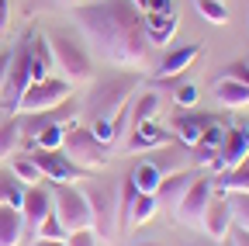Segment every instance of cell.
<instances>
[{
  "label": "cell",
  "instance_id": "cell-1",
  "mask_svg": "<svg viewBox=\"0 0 249 246\" xmlns=\"http://www.w3.org/2000/svg\"><path fill=\"white\" fill-rule=\"evenodd\" d=\"M80 32L111 66L145 70L152 59V42L145 35V18L132 0H97L73 11Z\"/></svg>",
  "mask_w": 249,
  "mask_h": 246
},
{
  "label": "cell",
  "instance_id": "cell-2",
  "mask_svg": "<svg viewBox=\"0 0 249 246\" xmlns=\"http://www.w3.org/2000/svg\"><path fill=\"white\" fill-rule=\"evenodd\" d=\"M145 76L135 73V70H118V73H101L90 80V90L83 97V121L90 125L93 118H111L124 101H132L135 87L142 83Z\"/></svg>",
  "mask_w": 249,
  "mask_h": 246
},
{
  "label": "cell",
  "instance_id": "cell-3",
  "mask_svg": "<svg viewBox=\"0 0 249 246\" xmlns=\"http://www.w3.org/2000/svg\"><path fill=\"white\" fill-rule=\"evenodd\" d=\"M80 191H83L87 208H90L93 236H101L104 243H114L118 239V184L90 177V180H83Z\"/></svg>",
  "mask_w": 249,
  "mask_h": 246
},
{
  "label": "cell",
  "instance_id": "cell-4",
  "mask_svg": "<svg viewBox=\"0 0 249 246\" xmlns=\"http://www.w3.org/2000/svg\"><path fill=\"white\" fill-rule=\"evenodd\" d=\"M45 38L52 45L55 70H62V80L66 83H90L93 80V59H90L87 42H80L73 32H62V28L49 32Z\"/></svg>",
  "mask_w": 249,
  "mask_h": 246
},
{
  "label": "cell",
  "instance_id": "cell-5",
  "mask_svg": "<svg viewBox=\"0 0 249 246\" xmlns=\"http://www.w3.org/2000/svg\"><path fill=\"white\" fill-rule=\"evenodd\" d=\"M62 152L83 170H97V167H107L111 156H114V146L101 142L97 135H93L87 125H80V121H73V125L66 129V139H62Z\"/></svg>",
  "mask_w": 249,
  "mask_h": 246
},
{
  "label": "cell",
  "instance_id": "cell-6",
  "mask_svg": "<svg viewBox=\"0 0 249 246\" xmlns=\"http://www.w3.org/2000/svg\"><path fill=\"white\" fill-rule=\"evenodd\" d=\"M49 191H52V211L59 215V222L70 232L90 229V208H87V198L76 184H49Z\"/></svg>",
  "mask_w": 249,
  "mask_h": 246
},
{
  "label": "cell",
  "instance_id": "cell-7",
  "mask_svg": "<svg viewBox=\"0 0 249 246\" xmlns=\"http://www.w3.org/2000/svg\"><path fill=\"white\" fill-rule=\"evenodd\" d=\"M28 156L35 160V167L42 170V180L49 184H76V180H90L93 173L76 167L62 149H28Z\"/></svg>",
  "mask_w": 249,
  "mask_h": 246
},
{
  "label": "cell",
  "instance_id": "cell-8",
  "mask_svg": "<svg viewBox=\"0 0 249 246\" xmlns=\"http://www.w3.org/2000/svg\"><path fill=\"white\" fill-rule=\"evenodd\" d=\"M66 97H73V83L59 80V76H45V80H35L24 87V94L18 101V114H31V111H45V108H55Z\"/></svg>",
  "mask_w": 249,
  "mask_h": 246
},
{
  "label": "cell",
  "instance_id": "cell-9",
  "mask_svg": "<svg viewBox=\"0 0 249 246\" xmlns=\"http://www.w3.org/2000/svg\"><path fill=\"white\" fill-rule=\"evenodd\" d=\"M211 188H214V173H197L187 188V194L180 198V205L173 208L177 222H183L187 229H201V215L211 201Z\"/></svg>",
  "mask_w": 249,
  "mask_h": 246
},
{
  "label": "cell",
  "instance_id": "cell-10",
  "mask_svg": "<svg viewBox=\"0 0 249 246\" xmlns=\"http://www.w3.org/2000/svg\"><path fill=\"white\" fill-rule=\"evenodd\" d=\"M31 83V49H28V35L11 49V70H7V83H4V111H18V101L24 94V87Z\"/></svg>",
  "mask_w": 249,
  "mask_h": 246
},
{
  "label": "cell",
  "instance_id": "cell-11",
  "mask_svg": "<svg viewBox=\"0 0 249 246\" xmlns=\"http://www.w3.org/2000/svg\"><path fill=\"white\" fill-rule=\"evenodd\" d=\"M80 114V104L73 97H66L62 104L55 108H45V111H31V114H21V139H31V135H38L42 129L49 125H73Z\"/></svg>",
  "mask_w": 249,
  "mask_h": 246
},
{
  "label": "cell",
  "instance_id": "cell-12",
  "mask_svg": "<svg viewBox=\"0 0 249 246\" xmlns=\"http://www.w3.org/2000/svg\"><path fill=\"white\" fill-rule=\"evenodd\" d=\"M246 156H249V125H229L222 146H218V156H214V163H211V173L232 170V167L242 163Z\"/></svg>",
  "mask_w": 249,
  "mask_h": 246
},
{
  "label": "cell",
  "instance_id": "cell-13",
  "mask_svg": "<svg viewBox=\"0 0 249 246\" xmlns=\"http://www.w3.org/2000/svg\"><path fill=\"white\" fill-rule=\"evenodd\" d=\"M214 121H222V118H214V114H208V111L187 108V111H177V114L170 118V132L177 135L180 146H194V142L204 135V129L214 125Z\"/></svg>",
  "mask_w": 249,
  "mask_h": 246
},
{
  "label": "cell",
  "instance_id": "cell-14",
  "mask_svg": "<svg viewBox=\"0 0 249 246\" xmlns=\"http://www.w3.org/2000/svg\"><path fill=\"white\" fill-rule=\"evenodd\" d=\"M52 211V191L45 184H28L24 188V198H21V219H24V232L35 236L38 222Z\"/></svg>",
  "mask_w": 249,
  "mask_h": 246
},
{
  "label": "cell",
  "instance_id": "cell-15",
  "mask_svg": "<svg viewBox=\"0 0 249 246\" xmlns=\"http://www.w3.org/2000/svg\"><path fill=\"white\" fill-rule=\"evenodd\" d=\"M177 135L166 129V125H156L152 121H139V125H132V139H128V149L132 152H145V149H163V146H173Z\"/></svg>",
  "mask_w": 249,
  "mask_h": 246
},
{
  "label": "cell",
  "instance_id": "cell-16",
  "mask_svg": "<svg viewBox=\"0 0 249 246\" xmlns=\"http://www.w3.org/2000/svg\"><path fill=\"white\" fill-rule=\"evenodd\" d=\"M194 177H197V170H187V167L166 173V177L160 180V188H156V205L166 208V211H173V208L180 205V198L187 194V188H191Z\"/></svg>",
  "mask_w": 249,
  "mask_h": 246
},
{
  "label": "cell",
  "instance_id": "cell-17",
  "mask_svg": "<svg viewBox=\"0 0 249 246\" xmlns=\"http://www.w3.org/2000/svg\"><path fill=\"white\" fill-rule=\"evenodd\" d=\"M201 229H204L208 239H214V243L229 236V229H232V211H229L225 194H218V198L208 201V208H204V215H201Z\"/></svg>",
  "mask_w": 249,
  "mask_h": 246
},
{
  "label": "cell",
  "instance_id": "cell-18",
  "mask_svg": "<svg viewBox=\"0 0 249 246\" xmlns=\"http://www.w3.org/2000/svg\"><path fill=\"white\" fill-rule=\"evenodd\" d=\"M145 35L152 45H166L177 32V14H173V4H163V7H156V11H145Z\"/></svg>",
  "mask_w": 249,
  "mask_h": 246
},
{
  "label": "cell",
  "instance_id": "cell-19",
  "mask_svg": "<svg viewBox=\"0 0 249 246\" xmlns=\"http://www.w3.org/2000/svg\"><path fill=\"white\" fill-rule=\"evenodd\" d=\"M149 163L160 170L163 177H166V173H173V170H183L187 163H191V146H180V142L163 146L160 152H152V156H149Z\"/></svg>",
  "mask_w": 249,
  "mask_h": 246
},
{
  "label": "cell",
  "instance_id": "cell-20",
  "mask_svg": "<svg viewBox=\"0 0 249 246\" xmlns=\"http://www.w3.org/2000/svg\"><path fill=\"white\" fill-rule=\"evenodd\" d=\"M197 56H201V45H197V42L183 45V49H173V52L163 56V63H160V70H156V76H177V73H183V70H191V63H194Z\"/></svg>",
  "mask_w": 249,
  "mask_h": 246
},
{
  "label": "cell",
  "instance_id": "cell-21",
  "mask_svg": "<svg viewBox=\"0 0 249 246\" xmlns=\"http://www.w3.org/2000/svg\"><path fill=\"white\" fill-rule=\"evenodd\" d=\"M214 97H218L222 108H249V83L218 76L214 80Z\"/></svg>",
  "mask_w": 249,
  "mask_h": 246
},
{
  "label": "cell",
  "instance_id": "cell-22",
  "mask_svg": "<svg viewBox=\"0 0 249 246\" xmlns=\"http://www.w3.org/2000/svg\"><path fill=\"white\" fill-rule=\"evenodd\" d=\"M24 239V219L21 208L0 205V246H18Z\"/></svg>",
  "mask_w": 249,
  "mask_h": 246
},
{
  "label": "cell",
  "instance_id": "cell-23",
  "mask_svg": "<svg viewBox=\"0 0 249 246\" xmlns=\"http://www.w3.org/2000/svg\"><path fill=\"white\" fill-rule=\"evenodd\" d=\"M214 188L222 194H232V191H249V156L242 163H235L232 170H222L214 173Z\"/></svg>",
  "mask_w": 249,
  "mask_h": 246
},
{
  "label": "cell",
  "instance_id": "cell-24",
  "mask_svg": "<svg viewBox=\"0 0 249 246\" xmlns=\"http://www.w3.org/2000/svg\"><path fill=\"white\" fill-rule=\"evenodd\" d=\"M160 104H163V94L160 90H145V94L135 97V104H128V121L139 125V121H152L160 114Z\"/></svg>",
  "mask_w": 249,
  "mask_h": 246
},
{
  "label": "cell",
  "instance_id": "cell-25",
  "mask_svg": "<svg viewBox=\"0 0 249 246\" xmlns=\"http://www.w3.org/2000/svg\"><path fill=\"white\" fill-rule=\"evenodd\" d=\"M21 146V114H11L4 125H0V163L7 156H14Z\"/></svg>",
  "mask_w": 249,
  "mask_h": 246
},
{
  "label": "cell",
  "instance_id": "cell-26",
  "mask_svg": "<svg viewBox=\"0 0 249 246\" xmlns=\"http://www.w3.org/2000/svg\"><path fill=\"white\" fill-rule=\"evenodd\" d=\"M21 198H24V184L11 173V167H0V205L21 208Z\"/></svg>",
  "mask_w": 249,
  "mask_h": 246
},
{
  "label": "cell",
  "instance_id": "cell-27",
  "mask_svg": "<svg viewBox=\"0 0 249 246\" xmlns=\"http://www.w3.org/2000/svg\"><path fill=\"white\" fill-rule=\"evenodd\" d=\"M132 180H135V188H139V194H156V188H160V180H163V173L156 170L149 160H142L135 170H132Z\"/></svg>",
  "mask_w": 249,
  "mask_h": 246
},
{
  "label": "cell",
  "instance_id": "cell-28",
  "mask_svg": "<svg viewBox=\"0 0 249 246\" xmlns=\"http://www.w3.org/2000/svg\"><path fill=\"white\" fill-rule=\"evenodd\" d=\"M11 173L24 184V188H28V184H42V170L35 167V160H31L28 152H24V156L14 152V156H11Z\"/></svg>",
  "mask_w": 249,
  "mask_h": 246
},
{
  "label": "cell",
  "instance_id": "cell-29",
  "mask_svg": "<svg viewBox=\"0 0 249 246\" xmlns=\"http://www.w3.org/2000/svg\"><path fill=\"white\" fill-rule=\"evenodd\" d=\"M225 201H229V211H232V222L249 229V191H232V194H225Z\"/></svg>",
  "mask_w": 249,
  "mask_h": 246
},
{
  "label": "cell",
  "instance_id": "cell-30",
  "mask_svg": "<svg viewBox=\"0 0 249 246\" xmlns=\"http://www.w3.org/2000/svg\"><path fill=\"white\" fill-rule=\"evenodd\" d=\"M156 194H135V205H132V226H145L152 215H156Z\"/></svg>",
  "mask_w": 249,
  "mask_h": 246
},
{
  "label": "cell",
  "instance_id": "cell-31",
  "mask_svg": "<svg viewBox=\"0 0 249 246\" xmlns=\"http://www.w3.org/2000/svg\"><path fill=\"white\" fill-rule=\"evenodd\" d=\"M35 236H38V239H66V236H70V229H66V226L59 222V215H55V211H49L45 219L38 222Z\"/></svg>",
  "mask_w": 249,
  "mask_h": 246
},
{
  "label": "cell",
  "instance_id": "cell-32",
  "mask_svg": "<svg viewBox=\"0 0 249 246\" xmlns=\"http://www.w3.org/2000/svg\"><path fill=\"white\" fill-rule=\"evenodd\" d=\"M197 14L211 24H229V11L222 0H197Z\"/></svg>",
  "mask_w": 249,
  "mask_h": 246
},
{
  "label": "cell",
  "instance_id": "cell-33",
  "mask_svg": "<svg viewBox=\"0 0 249 246\" xmlns=\"http://www.w3.org/2000/svg\"><path fill=\"white\" fill-rule=\"evenodd\" d=\"M173 101H177V108H180V111L194 108V104H197V87H194L191 80H180V83L173 87Z\"/></svg>",
  "mask_w": 249,
  "mask_h": 246
},
{
  "label": "cell",
  "instance_id": "cell-34",
  "mask_svg": "<svg viewBox=\"0 0 249 246\" xmlns=\"http://www.w3.org/2000/svg\"><path fill=\"white\" fill-rule=\"evenodd\" d=\"M218 76H225V80H239V83H249V59H235V63H229Z\"/></svg>",
  "mask_w": 249,
  "mask_h": 246
},
{
  "label": "cell",
  "instance_id": "cell-35",
  "mask_svg": "<svg viewBox=\"0 0 249 246\" xmlns=\"http://www.w3.org/2000/svg\"><path fill=\"white\" fill-rule=\"evenodd\" d=\"M66 246H97V236H93V229H73L66 236Z\"/></svg>",
  "mask_w": 249,
  "mask_h": 246
},
{
  "label": "cell",
  "instance_id": "cell-36",
  "mask_svg": "<svg viewBox=\"0 0 249 246\" xmlns=\"http://www.w3.org/2000/svg\"><path fill=\"white\" fill-rule=\"evenodd\" d=\"M229 239H232L235 246H249V229H242V226H232V229H229Z\"/></svg>",
  "mask_w": 249,
  "mask_h": 246
},
{
  "label": "cell",
  "instance_id": "cell-37",
  "mask_svg": "<svg viewBox=\"0 0 249 246\" xmlns=\"http://www.w3.org/2000/svg\"><path fill=\"white\" fill-rule=\"evenodd\" d=\"M7 70H11V52H0V94H4V83H7Z\"/></svg>",
  "mask_w": 249,
  "mask_h": 246
},
{
  "label": "cell",
  "instance_id": "cell-38",
  "mask_svg": "<svg viewBox=\"0 0 249 246\" xmlns=\"http://www.w3.org/2000/svg\"><path fill=\"white\" fill-rule=\"evenodd\" d=\"M132 4L145 14V11H156V7H163V4H173V0H132Z\"/></svg>",
  "mask_w": 249,
  "mask_h": 246
},
{
  "label": "cell",
  "instance_id": "cell-39",
  "mask_svg": "<svg viewBox=\"0 0 249 246\" xmlns=\"http://www.w3.org/2000/svg\"><path fill=\"white\" fill-rule=\"evenodd\" d=\"M31 246H66V239H35Z\"/></svg>",
  "mask_w": 249,
  "mask_h": 246
},
{
  "label": "cell",
  "instance_id": "cell-40",
  "mask_svg": "<svg viewBox=\"0 0 249 246\" xmlns=\"http://www.w3.org/2000/svg\"><path fill=\"white\" fill-rule=\"evenodd\" d=\"M194 246H214V239H197Z\"/></svg>",
  "mask_w": 249,
  "mask_h": 246
},
{
  "label": "cell",
  "instance_id": "cell-41",
  "mask_svg": "<svg viewBox=\"0 0 249 246\" xmlns=\"http://www.w3.org/2000/svg\"><path fill=\"white\" fill-rule=\"evenodd\" d=\"M4 28H7V11H4V14H0V32H4Z\"/></svg>",
  "mask_w": 249,
  "mask_h": 246
},
{
  "label": "cell",
  "instance_id": "cell-42",
  "mask_svg": "<svg viewBox=\"0 0 249 246\" xmlns=\"http://www.w3.org/2000/svg\"><path fill=\"white\" fill-rule=\"evenodd\" d=\"M218 246H235V243H232V239L225 236V239H218Z\"/></svg>",
  "mask_w": 249,
  "mask_h": 246
},
{
  "label": "cell",
  "instance_id": "cell-43",
  "mask_svg": "<svg viewBox=\"0 0 249 246\" xmlns=\"http://www.w3.org/2000/svg\"><path fill=\"white\" fill-rule=\"evenodd\" d=\"M59 4H73V7H80V4H83V0H59Z\"/></svg>",
  "mask_w": 249,
  "mask_h": 246
},
{
  "label": "cell",
  "instance_id": "cell-44",
  "mask_svg": "<svg viewBox=\"0 0 249 246\" xmlns=\"http://www.w3.org/2000/svg\"><path fill=\"white\" fill-rule=\"evenodd\" d=\"M4 11H7V0H0V14H4Z\"/></svg>",
  "mask_w": 249,
  "mask_h": 246
},
{
  "label": "cell",
  "instance_id": "cell-45",
  "mask_svg": "<svg viewBox=\"0 0 249 246\" xmlns=\"http://www.w3.org/2000/svg\"><path fill=\"white\" fill-rule=\"evenodd\" d=\"M142 246H163V243H142Z\"/></svg>",
  "mask_w": 249,
  "mask_h": 246
}]
</instances>
